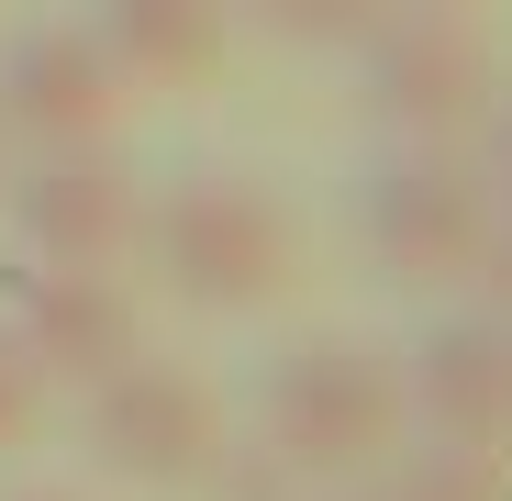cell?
Segmentation results:
<instances>
[{
	"mask_svg": "<svg viewBox=\"0 0 512 501\" xmlns=\"http://www.w3.org/2000/svg\"><path fill=\"white\" fill-rule=\"evenodd\" d=\"M412 435L401 368L368 346H290L268 379H256V446H268L290 479H368L390 446Z\"/></svg>",
	"mask_w": 512,
	"mask_h": 501,
	"instance_id": "obj_1",
	"label": "cell"
},
{
	"mask_svg": "<svg viewBox=\"0 0 512 501\" xmlns=\"http://www.w3.org/2000/svg\"><path fill=\"white\" fill-rule=\"evenodd\" d=\"M134 245L156 257V279L190 312H245V301H268L290 279V212L256 179H234V167H201V179L156 190Z\"/></svg>",
	"mask_w": 512,
	"mask_h": 501,
	"instance_id": "obj_2",
	"label": "cell"
},
{
	"mask_svg": "<svg viewBox=\"0 0 512 501\" xmlns=\"http://www.w3.org/2000/svg\"><path fill=\"white\" fill-rule=\"evenodd\" d=\"M490 212L501 201H490V179H479L468 145H401L390 167H368V190H357V245H368L379 279L446 290V279H468Z\"/></svg>",
	"mask_w": 512,
	"mask_h": 501,
	"instance_id": "obj_3",
	"label": "cell"
},
{
	"mask_svg": "<svg viewBox=\"0 0 512 501\" xmlns=\"http://www.w3.org/2000/svg\"><path fill=\"white\" fill-rule=\"evenodd\" d=\"M357 78H368V123L390 145H468L490 90H501L490 45L446 12V0H401V12L357 45Z\"/></svg>",
	"mask_w": 512,
	"mask_h": 501,
	"instance_id": "obj_4",
	"label": "cell"
},
{
	"mask_svg": "<svg viewBox=\"0 0 512 501\" xmlns=\"http://www.w3.org/2000/svg\"><path fill=\"white\" fill-rule=\"evenodd\" d=\"M78 446H90L112 479H134V490H201V468L223 446V401L134 346L123 368H101L90 390H78Z\"/></svg>",
	"mask_w": 512,
	"mask_h": 501,
	"instance_id": "obj_5",
	"label": "cell"
},
{
	"mask_svg": "<svg viewBox=\"0 0 512 501\" xmlns=\"http://www.w3.org/2000/svg\"><path fill=\"white\" fill-rule=\"evenodd\" d=\"M123 123V78L90 45V23H23L0 45V134L34 156H90Z\"/></svg>",
	"mask_w": 512,
	"mask_h": 501,
	"instance_id": "obj_6",
	"label": "cell"
},
{
	"mask_svg": "<svg viewBox=\"0 0 512 501\" xmlns=\"http://www.w3.org/2000/svg\"><path fill=\"white\" fill-rule=\"evenodd\" d=\"M0 323H12L23 357H34L45 379H67V390H90L101 368H123V357L145 346L134 290H123L112 268H45V257L0 268Z\"/></svg>",
	"mask_w": 512,
	"mask_h": 501,
	"instance_id": "obj_7",
	"label": "cell"
},
{
	"mask_svg": "<svg viewBox=\"0 0 512 501\" xmlns=\"http://www.w3.org/2000/svg\"><path fill=\"white\" fill-rule=\"evenodd\" d=\"M0 201H12L23 257H45V268H112V257H134V223H145V190L112 167V145L34 156L0 179Z\"/></svg>",
	"mask_w": 512,
	"mask_h": 501,
	"instance_id": "obj_8",
	"label": "cell"
},
{
	"mask_svg": "<svg viewBox=\"0 0 512 501\" xmlns=\"http://www.w3.org/2000/svg\"><path fill=\"white\" fill-rule=\"evenodd\" d=\"M401 401L423 435H457V446H512V323L501 312H457L412 346Z\"/></svg>",
	"mask_w": 512,
	"mask_h": 501,
	"instance_id": "obj_9",
	"label": "cell"
},
{
	"mask_svg": "<svg viewBox=\"0 0 512 501\" xmlns=\"http://www.w3.org/2000/svg\"><path fill=\"white\" fill-rule=\"evenodd\" d=\"M90 45L123 90H190L234 45V0H90Z\"/></svg>",
	"mask_w": 512,
	"mask_h": 501,
	"instance_id": "obj_10",
	"label": "cell"
},
{
	"mask_svg": "<svg viewBox=\"0 0 512 501\" xmlns=\"http://www.w3.org/2000/svg\"><path fill=\"white\" fill-rule=\"evenodd\" d=\"M368 501H512V457L501 446H457V435H423L412 457L390 446L368 468Z\"/></svg>",
	"mask_w": 512,
	"mask_h": 501,
	"instance_id": "obj_11",
	"label": "cell"
},
{
	"mask_svg": "<svg viewBox=\"0 0 512 501\" xmlns=\"http://www.w3.org/2000/svg\"><path fill=\"white\" fill-rule=\"evenodd\" d=\"M401 0H234V23H256L268 45H301V56H357Z\"/></svg>",
	"mask_w": 512,
	"mask_h": 501,
	"instance_id": "obj_12",
	"label": "cell"
},
{
	"mask_svg": "<svg viewBox=\"0 0 512 501\" xmlns=\"http://www.w3.org/2000/svg\"><path fill=\"white\" fill-rule=\"evenodd\" d=\"M45 390H56V379H45V368L23 357V334L0 323V446H23V435L45 424Z\"/></svg>",
	"mask_w": 512,
	"mask_h": 501,
	"instance_id": "obj_13",
	"label": "cell"
},
{
	"mask_svg": "<svg viewBox=\"0 0 512 501\" xmlns=\"http://www.w3.org/2000/svg\"><path fill=\"white\" fill-rule=\"evenodd\" d=\"M201 490L212 501H290V468L256 446V457H234V446H212V468H201Z\"/></svg>",
	"mask_w": 512,
	"mask_h": 501,
	"instance_id": "obj_14",
	"label": "cell"
},
{
	"mask_svg": "<svg viewBox=\"0 0 512 501\" xmlns=\"http://www.w3.org/2000/svg\"><path fill=\"white\" fill-rule=\"evenodd\" d=\"M468 290H479V312H501V323H512V201H501V212H490V234H479Z\"/></svg>",
	"mask_w": 512,
	"mask_h": 501,
	"instance_id": "obj_15",
	"label": "cell"
},
{
	"mask_svg": "<svg viewBox=\"0 0 512 501\" xmlns=\"http://www.w3.org/2000/svg\"><path fill=\"white\" fill-rule=\"evenodd\" d=\"M468 156H479V179H490V201H512V90H490V112H479Z\"/></svg>",
	"mask_w": 512,
	"mask_h": 501,
	"instance_id": "obj_16",
	"label": "cell"
},
{
	"mask_svg": "<svg viewBox=\"0 0 512 501\" xmlns=\"http://www.w3.org/2000/svg\"><path fill=\"white\" fill-rule=\"evenodd\" d=\"M12 501H78V490H12Z\"/></svg>",
	"mask_w": 512,
	"mask_h": 501,
	"instance_id": "obj_17",
	"label": "cell"
},
{
	"mask_svg": "<svg viewBox=\"0 0 512 501\" xmlns=\"http://www.w3.org/2000/svg\"><path fill=\"white\" fill-rule=\"evenodd\" d=\"M0 179H12V134H0Z\"/></svg>",
	"mask_w": 512,
	"mask_h": 501,
	"instance_id": "obj_18",
	"label": "cell"
},
{
	"mask_svg": "<svg viewBox=\"0 0 512 501\" xmlns=\"http://www.w3.org/2000/svg\"><path fill=\"white\" fill-rule=\"evenodd\" d=\"M334 501H357V490H334Z\"/></svg>",
	"mask_w": 512,
	"mask_h": 501,
	"instance_id": "obj_19",
	"label": "cell"
}]
</instances>
